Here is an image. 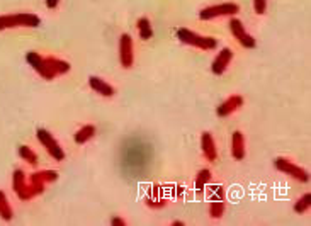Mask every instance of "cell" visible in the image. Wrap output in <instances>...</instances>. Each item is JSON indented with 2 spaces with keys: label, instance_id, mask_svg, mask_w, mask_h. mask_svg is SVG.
Masks as SVG:
<instances>
[{
  "label": "cell",
  "instance_id": "cell-2",
  "mask_svg": "<svg viewBox=\"0 0 311 226\" xmlns=\"http://www.w3.org/2000/svg\"><path fill=\"white\" fill-rule=\"evenodd\" d=\"M41 19L34 14H14V15H0V31L9 28H38Z\"/></svg>",
  "mask_w": 311,
  "mask_h": 226
},
{
  "label": "cell",
  "instance_id": "cell-21",
  "mask_svg": "<svg viewBox=\"0 0 311 226\" xmlns=\"http://www.w3.org/2000/svg\"><path fill=\"white\" fill-rule=\"evenodd\" d=\"M209 213L213 218H221L225 213V201H211Z\"/></svg>",
  "mask_w": 311,
  "mask_h": 226
},
{
  "label": "cell",
  "instance_id": "cell-6",
  "mask_svg": "<svg viewBox=\"0 0 311 226\" xmlns=\"http://www.w3.org/2000/svg\"><path fill=\"white\" fill-rule=\"evenodd\" d=\"M36 136H38V140L43 143V147L46 148V151L49 153V155L53 156L55 160H65V151H63V148L60 147V143L58 141L53 138V135L49 131H46V129H38L36 131Z\"/></svg>",
  "mask_w": 311,
  "mask_h": 226
},
{
  "label": "cell",
  "instance_id": "cell-20",
  "mask_svg": "<svg viewBox=\"0 0 311 226\" xmlns=\"http://www.w3.org/2000/svg\"><path fill=\"white\" fill-rule=\"evenodd\" d=\"M310 206H311V194H305V196H301V199L294 204V211L299 213V214H303V213H306L310 209Z\"/></svg>",
  "mask_w": 311,
  "mask_h": 226
},
{
  "label": "cell",
  "instance_id": "cell-5",
  "mask_svg": "<svg viewBox=\"0 0 311 226\" xmlns=\"http://www.w3.org/2000/svg\"><path fill=\"white\" fill-rule=\"evenodd\" d=\"M274 167L277 168L279 172H282V174L296 179V181H299V182H308L310 181V174L305 170V168L294 165V163H291L289 160L282 158V156H279V158L274 160Z\"/></svg>",
  "mask_w": 311,
  "mask_h": 226
},
{
  "label": "cell",
  "instance_id": "cell-7",
  "mask_svg": "<svg viewBox=\"0 0 311 226\" xmlns=\"http://www.w3.org/2000/svg\"><path fill=\"white\" fill-rule=\"evenodd\" d=\"M230 29H232V34L236 38V41L243 46V48H255L257 44L255 38H252L250 34L245 31L243 22H241L240 19H232V21H230Z\"/></svg>",
  "mask_w": 311,
  "mask_h": 226
},
{
  "label": "cell",
  "instance_id": "cell-23",
  "mask_svg": "<svg viewBox=\"0 0 311 226\" xmlns=\"http://www.w3.org/2000/svg\"><path fill=\"white\" fill-rule=\"evenodd\" d=\"M111 225H113V226H126V221L122 220V218L114 216L113 220H111Z\"/></svg>",
  "mask_w": 311,
  "mask_h": 226
},
{
  "label": "cell",
  "instance_id": "cell-10",
  "mask_svg": "<svg viewBox=\"0 0 311 226\" xmlns=\"http://www.w3.org/2000/svg\"><path fill=\"white\" fill-rule=\"evenodd\" d=\"M241 106H243V97H241V95H232V97L226 99L225 102H221V104L218 106L216 114L220 117H226L232 113H235L236 109H240Z\"/></svg>",
  "mask_w": 311,
  "mask_h": 226
},
{
  "label": "cell",
  "instance_id": "cell-15",
  "mask_svg": "<svg viewBox=\"0 0 311 226\" xmlns=\"http://www.w3.org/2000/svg\"><path fill=\"white\" fill-rule=\"evenodd\" d=\"M94 135H95V126L85 124V126H82V128H80L78 131L75 133L74 140H75V143L83 145V143H87L90 138H94Z\"/></svg>",
  "mask_w": 311,
  "mask_h": 226
},
{
  "label": "cell",
  "instance_id": "cell-24",
  "mask_svg": "<svg viewBox=\"0 0 311 226\" xmlns=\"http://www.w3.org/2000/svg\"><path fill=\"white\" fill-rule=\"evenodd\" d=\"M58 3H60V0H46V7H48V9H56Z\"/></svg>",
  "mask_w": 311,
  "mask_h": 226
},
{
  "label": "cell",
  "instance_id": "cell-14",
  "mask_svg": "<svg viewBox=\"0 0 311 226\" xmlns=\"http://www.w3.org/2000/svg\"><path fill=\"white\" fill-rule=\"evenodd\" d=\"M89 85H90L92 90H95L97 94L104 95V97H113V95H114L113 85H109L107 82H104V80L99 78V76H90V78H89Z\"/></svg>",
  "mask_w": 311,
  "mask_h": 226
},
{
  "label": "cell",
  "instance_id": "cell-22",
  "mask_svg": "<svg viewBox=\"0 0 311 226\" xmlns=\"http://www.w3.org/2000/svg\"><path fill=\"white\" fill-rule=\"evenodd\" d=\"M267 9V0H253V10L259 15H262Z\"/></svg>",
  "mask_w": 311,
  "mask_h": 226
},
{
  "label": "cell",
  "instance_id": "cell-16",
  "mask_svg": "<svg viewBox=\"0 0 311 226\" xmlns=\"http://www.w3.org/2000/svg\"><path fill=\"white\" fill-rule=\"evenodd\" d=\"M138 33H140V38L141 39H150V38L153 36V29H152V24H150V21L147 17H141L138 19Z\"/></svg>",
  "mask_w": 311,
  "mask_h": 226
},
{
  "label": "cell",
  "instance_id": "cell-9",
  "mask_svg": "<svg viewBox=\"0 0 311 226\" xmlns=\"http://www.w3.org/2000/svg\"><path fill=\"white\" fill-rule=\"evenodd\" d=\"M233 58V51L230 48H225L220 51V55L216 56V58L213 60V63H211V72H213L214 75H223L225 74V70L228 68L230 61Z\"/></svg>",
  "mask_w": 311,
  "mask_h": 226
},
{
  "label": "cell",
  "instance_id": "cell-25",
  "mask_svg": "<svg viewBox=\"0 0 311 226\" xmlns=\"http://www.w3.org/2000/svg\"><path fill=\"white\" fill-rule=\"evenodd\" d=\"M172 226H184V223H182V221H174Z\"/></svg>",
  "mask_w": 311,
  "mask_h": 226
},
{
  "label": "cell",
  "instance_id": "cell-3",
  "mask_svg": "<svg viewBox=\"0 0 311 226\" xmlns=\"http://www.w3.org/2000/svg\"><path fill=\"white\" fill-rule=\"evenodd\" d=\"M177 38L180 39V43L195 46V48H201V49H214L218 46V41L214 39V38L201 36V34H195L191 29H186V28H180L177 31Z\"/></svg>",
  "mask_w": 311,
  "mask_h": 226
},
{
  "label": "cell",
  "instance_id": "cell-19",
  "mask_svg": "<svg viewBox=\"0 0 311 226\" xmlns=\"http://www.w3.org/2000/svg\"><path fill=\"white\" fill-rule=\"evenodd\" d=\"M0 216L3 220H12V208L9 206V201L2 190H0Z\"/></svg>",
  "mask_w": 311,
  "mask_h": 226
},
{
  "label": "cell",
  "instance_id": "cell-4",
  "mask_svg": "<svg viewBox=\"0 0 311 226\" xmlns=\"http://www.w3.org/2000/svg\"><path fill=\"white\" fill-rule=\"evenodd\" d=\"M240 7L233 2H226V3H218V5H209L206 9H202L199 12V17L202 21H209V19H216V17H223V15H235Z\"/></svg>",
  "mask_w": 311,
  "mask_h": 226
},
{
  "label": "cell",
  "instance_id": "cell-17",
  "mask_svg": "<svg viewBox=\"0 0 311 226\" xmlns=\"http://www.w3.org/2000/svg\"><path fill=\"white\" fill-rule=\"evenodd\" d=\"M211 181V172L207 170V168H202V170L197 172V177H195V189H197V192H201V190H204L206 184Z\"/></svg>",
  "mask_w": 311,
  "mask_h": 226
},
{
  "label": "cell",
  "instance_id": "cell-12",
  "mask_svg": "<svg viewBox=\"0 0 311 226\" xmlns=\"http://www.w3.org/2000/svg\"><path fill=\"white\" fill-rule=\"evenodd\" d=\"M201 148L202 153L209 162H214L218 158V150H216V143H214V138L209 135V133H202L201 136Z\"/></svg>",
  "mask_w": 311,
  "mask_h": 226
},
{
  "label": "cell",
  "instance_id": "cell-18",
  "mask_svg": "<svg viewBox=\"0 0 311 226\" xmlns=\"http://www.w3.org/2000/svg\"><path fill=\"white\" fill-rule=\"evenodd\" d=\"M19 155H21L22 160H26L29 165H38V155L33 150H31L29 147H26V145L19 147Z\"/></svg>",
  "mask_w": 311,
  "mask_h": 226
},
{
  "label": "cell",
  "instance_id": "cell-1",
  "mask_svg": "<svg viewBox=\"0 0 311 226\" xmlns=\"http://www.w3.org/2000/svg\"><path fill=\"white\" fill-rule=\"evenodd\" d=\"M28 61H29L31 67H33L39 75H43L46 80H51V78H55L56 75L70 72V65H68L67 61L53 58V56H49V58H41L36 51L29 53Z\"/></svg>",
  "mask_w": 311,
  "mask_h": 226
},
{
  "label": "cell",
  "instance_id": "cell-13",
  "mask_svg": "<svg viewBox=\"0 0 311 226\" xmlns=\"http://www.w3.org/2000/svg\"><path fill=\"white\" fill-rule=\"evenodd\" d=\"M232 155L235 160L245 158V136L243 133L235 131L232 136Z\"/></svg>",
  "mask_w": 311,
  "mask_h": 226
},
{
  "label": "cell",
  "instance_id": "cell-11",
  "mask_svg": "<svg viewBox=\"0 0 311 226\" xmlns=\"http://www.w3.org/2000/svg\"><path fill=\"white\" fill-rule=\"evenodd\" d=\"M14 190H15V194H17L21 199H24V201H28V199L33 197V196H31V192H29L28 184H26L24 172H22V170H15L14 172Z\"/></svg>",
  "mask_w": 311,
  "mask_h": 226
},
{
  "label": "cell",
  "instance_id": "cell-8",
  "mask_svg": "<svg viewBox=\"0 0 311 226\" xmlns=\"http://www.w3.org/2000/svg\"><path fill=\"white\" fill-rule=\"evenodd\" d=\"M119 60L124 68H131L134 61V53H133V39L129 34H122L119 39Z\"/></svg>",
  "mask_w": 311,
  "mask_h": 226
}]
</instances>
